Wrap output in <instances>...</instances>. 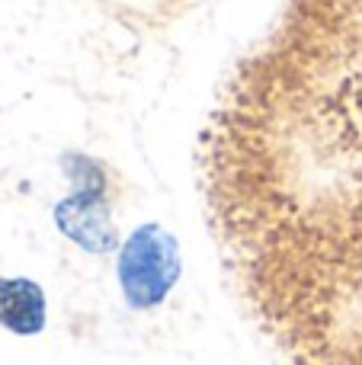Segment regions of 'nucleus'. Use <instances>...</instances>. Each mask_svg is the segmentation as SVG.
I'll return each mask as SVG.
<instances>
[{"instance_id":"obj_1","label":"nucleus","mask_w":362,"mask_h":365,"mask_svg":"<svg viewBox=\"0 0 362 365\" xmlns=\"http://www.w3.org/2000/svg\"><path fill=\"white\" fill-rule=\"evenodd\" d=\"M183 276V250L173 231L157 221H141L115 250V282L122 302L135 314L157 311Z\"/></svg>"},{"instance_id":"obj_2","label":"nucleus","mask_w":362,"mask_h":365,"mask_svg":"<svg viewBox=\"0 0 362 365\" xmlns=\"http://www.w3.org/2000/svg\"><path fill=\"white\" fill-rule=\"evenodd\" d=\"M51 221L68 244H74L90 257H109L122 247V231L109 208V195L71 189L51 205Z\"/></svg>"},{"instance_id":"obj_3","label":"nucleus","mask_w":362,"mask_h":365,"mask_svg":"<svg viewBox=\"0 0 362 365\" xmlns=\"http://www.w3.org/2000/svg\"><path fill=\"white\" fill-rule=\"evenodd\" d=\"M0 327L13 336H38L48 327V295L36 279L0 276Z\"/></svg>"},{"instance_id":"obj_4","label":"nucleus","mask_w":362,"mask_h":365,"mask_svg":"<svg viewBox=\"0 0 362 365\" xmlns=\"http://www.w3.org/2000/svg\"><path fill=\"white\" fill-rule=\"evenodd\" d=\"M58 170L68 180L74 192H93V195H109V173L103 160L90 158L83 151H64L58 158Z\"/></svg>"}]
</instances>
